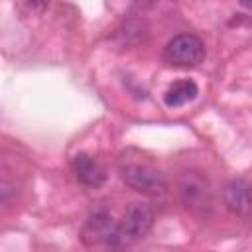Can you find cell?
Segmentation results:
<instances>
[{"label":"cell","mask_w":252,"mask_h":252,"mask_svg":"<svg viewBox=\"0 0 252 252\" xmlns=\"http://www.w3.org/2000/svg\"><path fill=\"white\" fill-rule=\"evenodd\" d=\"M154 226V209L146 203H132L124 217L114 224V230L108 238V246H130L142 240Z\"/></svg>","instance_id":"6da1fadb"},{"label":"cell","mask_w":252,"mask_h":252,"mask_svg":"<svg viewBox=\"0 0 252 252\" xmlns=\"http://www.w3.org/2000/svg\"><path fill=\"white\" fill-rule=\"evenodd\" d=\"M120 175L126 185L144 195H161L165 191V177L148 161L124 158L120 161Z\"/></svg>","instance_id":"7a4b0ae2"},{"label":"cell","mask_w":252,"mask_h":252,"mask_svg":"<svg viewBox=\"0 0 252 252\" xmlns=\"http://www.w3.org/2000/svg\"><path fill=\"white\" fill-rule=\"evenodd\" d=\"M205 57L203 41L193 33H179L167 41L163 47V61L171 67H195Z\"/></svg>","instance_id":"3957f363"},{"label":"cell","mask_w":252,"mask_h":252,"mask_svg":"<svg viewBox=\"0 0 252 252\" xmlns=\"http://www.w3.org/2000/svg\"><path fill=\"white\" fill-rule=\"evenodd\" d=\"M181 203L193 213H205L211 209V189L209 181L199 171H187L179 179Z\"/></svg>","instance_id":"277c9868"},{"label":"cell","mask_w":252,"mask_h":252,"mask_svg":"<svg viewBox=\"0 0 252 252\" xmlns=\"http://www.w3.org/2000/svg\"><path fill=\"white\" fill-rule=\"evenodd\" d=\"M222 201L228 213L244 217L252 209V185L246 179H232L222 191Z\"/></svg>","instance_id":"5b68a950"},{"label":"cell","mask_w":252,"mask_h":252,"mask_svg":"<svg viewBox=\"0 0 252 252\" xmlns=\"http://www.w3.org/2000/svg\"><path fill=\"white\" fill-rule=\"evenodd\" d=\"M73 173L85 187H100L106 181V169L87 154H77L73 158Z\"/></svg>","instance_id":"8992f818"},{"label":"cell","mask_w":252,"mask_h":252,"mask_svg":"<svg viewBox=\"0 0 252 252\" xmlns=\"http://www.w3.org/2000/svg\"><path fill=\"white\" fill-rule=\"evenodd\" d=\"M114 220L112 217L106 213V211H98L94 213L83 226V232H81V238L87 246H93V244H108V238L114 230Z\"/></svg>","instance_id":"52a82bcc"},{"label":"cell","mask_w":252,"mask_h":252,"mask_svg":"<svg viewBox=\"0 0 252 252\" xmlns=\"http://www.w3.org/2000/svg\"><path fill=\"white\" fill-rule=\"evenodd\" d=\"M197 94H199V87L193 79H179L167 87V91L163 93V102L169 108H179V106L195 100Z\"/></svg>","instance_id":"ba28073f"},{"label":"cell","mask_w":252,"mask_h":252,"mask_svg":"<svg viewBox=\"0 0 252 252\" xmlns=\"http://www.w3.org/2000/svg\"><path fill=\"white\" fill-rule=\"evenodd\" d=\"M26 4H28L32 10H35V12H41V10H45V8H47L49 0H26Z\"/></svg>","instance_id":"9c48e42d"},{"label":"cell","mask_w":252,"mask_h":252,"mask_svg":"<svg viewBox=\"0 0 252 252\" xmlns=\"http://www.w3.org/2000/svg\"><path fill=\"white\" fill-rule=\"evenodd\" d=\"M238 4L242 8H246V10H252V0H238Z\"/></svg>","instance_id":"30bf717a"}]
</instances>
